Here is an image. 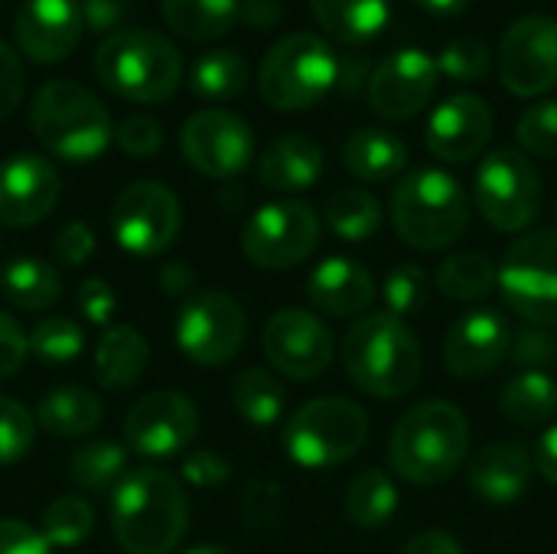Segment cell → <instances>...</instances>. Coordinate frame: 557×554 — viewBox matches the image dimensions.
<instances>
[{"mask_svg":"<svg viewBox=\"0 0 557 554\" xmlns=\"http://www.w3.org/2000/svg\"><path fill=\"white\" fill-rule=\"evenodd\" d=\"M186 163L212 180L238 176L255 157V134L245 118L225 108L196 111L180 134Z\"/></svg>","mask_w":557,"mask_h":554,"instance_id":"obj_15","label":"cell"},{"mask_svg":"<svg viewBox=\"0 0 557 554\" xmlns=\"http://www.w3.org/2000/svg\"><path fill=\"white\" fill-rule=\"evenodd\" d=\"M499 287V268L480 251L450 255L437 271V291L457 304H480Z\"/></svg>","mask_w":557,"mask_h":554,"instance_id":"obj_34","label":"cell"},{"mask_svg":"<svg viewBox=\"0 0 557 554\" xmlns=\"http://www.w3.org/2000/svg\"><path fill=\"white\" fill-rule=\"evenodd\" d=\"M199 434V408L183 392H153L134 402L124 418L127 451L163 460L183 454Z\"/></svg>","mask_w":557,"mask_h":554,"instance_id":"obj_17","label":"cell"},{"mask_svg":"<svg viewBox=\"0 0 557 554\" xmlns=\"http://www.w3.org/2000/svg\"><path fill=\"white\" fill-rule=\"evenodd\" d=\"M261 346H264L271 369H277L281 376L297 379V382L320 379L336 356V343H333V333L326 330V323L300 307L277 310L264 323Z\"/></svg>","mask_w":557,"mask_h":554,"instance_id":"obj_16","label":"cell"},{"mask_svg":"<svg viewBox=\"0 0 557 554\" xmlns=\"http://www.w3.org/2000/svg\"><path fill=\"white\" fill-rule=\"evenodd\" d=\"M437 59L424 49H398L385 56L369 75V104L388 121H408L421 114L437 91Z\"/></svg>","mask_w":557,"mask_h":554,"instance_id":"obj_18","label":"cell"},{"mask_svg":"<svg viewBox=\"0 0 557 554\" xmlns=\"http://www.w3.org/2000/svg\"><path fill=\"white\" fill-rule=\"evenodd\" d=\"M193 284H196V274L189 271V264L170 261V264L160 268V287H163V294H170V297H186V294L193 291Z\"/></svg>","mask_w":557,"mask_h":554,"instance_id":"obj_56","label":"cell"},{"mask_svg":"<svg viewBox=\"0 0 557 554\" xmlns=\"http://www.w3.org/2000/svg\"><path fill=\"white\" fill-rule=\"evenodd\" d=\"M29 353V336L20 330V323L0 310V379H10L23 369Z\"/></svg>","mask_w":557,"mask_h":554,"instance_id":"obj_51","label":"cell"},{"mask_svg":"<svg viewBox=\"0 0 557 554\" xmlns=\"http://www.w3.org/2000/svg\"><path fill=\"white\" fill-rule=\"evenodd\" d=\"M310 304L333 320H359L375 300L372 274L346 255L323 258L307 278Z\"/></svg>","mask_w":557,"mask_h":554,"instance_id":"obj_23","label":"cell"},{"mask_svg":"<svg viewBox=\"0 0 557 554\" xmlns=\"http://www.w3.org/2000/svg\"><path fill=\"white\" fill-rule=\"evenodd\" d=\"M369 441V415L359 402L326 395L300 405L284 424V451L297 467L326 470L352 460Z\"/></svg>","mask_w":557,"mask_h":554,"instance_id":"obj_8","label":"cell"},{"mask_svg":"<svg viewBox=\"0 0 557 554\" xmlns=\"http://www.w3.org/2000/svg\"><path fill=\"white\" fill-rule=\"evenodd\" d=\"M85 349V333L72 317H42L29 333V353L49 366H65Z\"/></svg>","mask_w":557,"mask_h":554,"instance_id":"obj_41","label":"cell"},{"mask_svg":"<svg viewBox=\"0 0 557 554\" xmlns=\"http://www.w3.org/2000/svg\"><path fill=\"white\" fill-rule=\"evenodd\" d=\"M95 75L117 98L160 104L180 88L183 56L153 29H121L95 49Z\"/></svg>","mask_w":557,"mask_h":554,"instance_id":"obj_6","label":"cell"},{"mask_svg":"<svg viewBox=\"0 0 557 554\" xmlns=\"http://www.w3.org/2000/svg\"><path fill=\"white\" fill-rule=\"evenodd\" d=\"M193 95L202 101H232L248 88V62L232 49H212L196 59L189 75Z\"/></svg>","mask_w":557,"mask_h":554,"instance_id":"obj_37","label":"cell"},{"mask_svg":"<svg viewBox=\"0 0 557 554\" xmlns=\"http://www.w3.org/2000/svg\"><path fill=\"white\" fill-rule=\"evenodd\" d=\"M437 72L454 82H476L490 72V49L483 39L460 36L447 42L437 56Z\"/></svg>","mask_w":557,"mask_h":554,"instance_id":"obj_43","label":"cell"},{"mask_svg":"<svg viewBox=\"0 0 557 554\" xmlns=\"http://www.w3.org/2000/svg\"><path fill=\"white\" fill-rule=\"evenodd\" d=\"M82 10L75 0H23L16 10L13 36L26 59L59 62L82 39Z\"/></svg>","mask_w":557,"mask_h":554,"instance_id":"obj_22","label":"cell"},{"mask_svg":"<svg viewBox=\"0 0 557 554\" xmlns=\"http://www.w3.org/2000/svg\"><path fill=\"white\" fill-rule=\"evenodd\" d=\"M95 255V232L85 222H69L52 238V258L62 268H82Z\"/></svg>","mask_w":557,"mask_h":554,"instance_id":"obj_47","label":"cell"},{"mask_svg":"<svg viewBox=\"0 0 557 554\" xmlns=\"http://www.w3.org/2000/svg\"><path fill=\"white\" fill-rule=\"evenodd\" d=\"M95 513L78 496H59L42 509V535L52 549H72L82 545L91 535Z\"/></svg>","mask_w":557,"mask_h":554,"instance_id":"obj_39","label":"cell"},{"mask_svg":"<svg viewBox=\"0 0 557 554\" xmlns=\"http://www.w3.org/2000/svg\"><path fill=\"white\" fill-rule=\"evenodd\" d=\"M189 526V500L176 477L153 467L124 473L111 500V529L127 554H170Z\"/></svg>","mask_w":557,"mask_h":554,"instance_id":"obj_3","label":"cell"},{"mask_svg":"<svg viewBox=\"0 0 557 554\" xmlns=\"http://www.w3.org/2000/svg\"><path fill=\"white\" fill-rule=\"evenodd\" d=\"M401 554H463L460 542L447 532H418Z\"/></svg>","mask_w":557,"mask_h":554,"instance_id":"obj_54","label":"cell"},{"mask_svg":"<svg viewBox=\"0 0 557 554\" xmlns=\"http://www.w3.org/2000/svg\"><path fill=\"white\" fill-rule=\"evenodd\" d=\"M535 473H542L552 487H557V421L539 438V447H535Z\"/></svg>","mask_w":557,"mask_h":554,"instance_id":"obj_55","label":"cell"},{"mask_svg":"<svg viewBox=\"0 0 557 554\" xmlns=\"http://www.w3.org/2000/svg\"><path fill=\"white\" fill-rule=\"evenodd\" d=\"M339 359L349 382L382 402L411 395L424 376V353L414 330L388 310L359 317L343 340Z\"/></svg>","mask_w":557,"mask_h":554,"instance_id":"obj_1","label":"cell"},{"mask_svg":"<svg viewBox=\"0 0 557 554\" xmlns=\"http://www.w3.org/2000/svg\"><path fill=\"white\" fill-rule=\"evenodd\" d=\"M428 150L447 163H467L480 157L493 137V111L480 95H450L428 121Z\"/></svg>","mask_w":557,"mask_h":554,"instance_id":"obj_21","label":"cell"},{"mask_svg":"<svg viewBox=\"0 0 557 554\" xmlns=\"http://www.w3.org/2000/svg\"><path fill=\"white\" fill-rule=\"evenodd\" d=\"M431 16H457L470 7V0H414Z\"/></svg>","mask_w":557,"mask_h":554,"instance_id":"obj_58","label":"cell"},{"mask_svg":"<svg viewBox=\"0 0 557 554\" xmlns=\"http://www.w3.org/2000/svg\"><path fill=\"white\" fill-rule=\"evenodd\" d=\"M310 10L336 42L362 46L385 29L392 0H310Z\"/></svg>","mask_w":557,"mask_h":554,"instance_id":"obj_29","label":"cell"},{"mask_svg":"<svg viewBox=\"0 0 557 554\" xmlns=\"http://www.w3.org/2000/svg\"><path fill=\"white\" fill-rule=\"evenodd\" d=\"M499 78L516 98H539L557 88V20L548 13L519 16L499 49Z\"/></svg>","mask_w":557,"mask_h":554,"instance_id":"obj_14","label":"cell"},{"mask_svg":"<svg viewBox=\"0 0 557 554\" xmlns=\"http://www.w3.org/2000/svg\"><path fill=\"white\" fill-rule=\"evenodd\" d=\"M127 451L114 441H88L69 460V480L82 490H108L124 480Z\"/></svg>","mask_w":557,"mask_h":554,"instance_id":"obj_38","label":"cell"},{"mask_svg":"<svg viewBox=\"0 0 557 554\" xmlns=\"http://www.w3.org/2000/svg\"><path fill=\"white\" fill-rule=\"evenodd\" d=\"M0 3H3V0H0Z\"/></svg>","mask_w":557,"mask_h":554,"instance_id":"obj_60","label":"cell"},{"mask_svg":"<svg viewBox=\"0 0 557 554\" xmlns=\"http://www.w3.org/2000/svg\"><path fill=\"white\" fill-rule=\"evenodd\" d=\"M160 13L176 36L189 42H212L242 20V3L238 0H160Z\"/></svg>","mask_w":557,"mask_h":554,"instance_id":"obj_30","label":"cell"},{"mask_svg":"<svg viewBox=\"0 0 557 554\" xmlns=\"http://www.w3.org/2000/svg\"><path fill=\"white\" fill-rule=\"evenodd\" d=\"M499 291L512 313L532 327H557V229L516 238L499 268Z\"/></svg>","mask_w":557,"mask_h":554,"instance_id":"obj_9","label":"cell"},{"mask_svg":"<svg viewBox=\"0 0 557 554\" xmlns=\"http://www.w3.org/2000/svg\"><path fill=\"white\" fill-rule=\"evenodd\" d=\"M320 245V216L304 199H274L255 209L242 229V251L255 268L290 271Z\"/></svg>","mask_w":557,"mask_h":554,"instance_id":"obj_11","label":"cell"},{"mask_svg":"<svg viewBox=\"0 0 557 554\" xmlns=\"http://www.w3.org/2000/svg\"><path fill=\"white\" fill-rule=\"evenodd\" d=\"M78 10H82V20L88 29L108 33V29L121 26V20L131 10V0H82Z\"/></svg>","mask_w":557,"mask_h":554,"instance_id":"obj_53","label":"cell"},{"mask_svg":"<svg viewBox=\"0 0 557 554\" xmlns=\"http://www.w3.org/2000/svg\"><path fill=\"white\" fill-rule=\"evenodd\" d=\"M382 297H385V307L392 317H398V320L418 317L431 300V278L421 264L401 261L388 271V278L382 284Z\"/></svg>","mask_w":557,"mask_h":554,"instance_id":"obj_40","label":"cell"},{"mask_svg":"<svg viewBox=\"0 0 557 554\" xmlns=\"http://www.w3.org/2000/svg\"><path fill=\"white\" fill-rule=\"evenodd\" d=\"M114 140L124 153L131 157H153L163 147V127L160 121L147 118V114H127L117 127H114Z\"/></svg>","mask_w":557,"mask_h":554,"instance_id":"obj_46","label":"cell"},{"mask_svg":"<svg viewBox=\"0 0 557 554\" xmlns=\"http://www.w3.org/2000/svg\"><path fill=\"white\" fill-rule=\"evenodd\" d=\"M535 464L519 444H490L467 467V487L490 506H512L532 487Z\"/></svg>","mask_w":557,"mask_h":554,"instance_id":"obj_24","label":"cell"},{"mask_svg":"<svg viewBox=\"0 0 557 554\" xmlns=\"http://www.w3.org/2000/svg\"><path fill=\"white\" fill-rule=\"evenodd\" d=\"M284 16L281 3L277 0H245L242 3V20L258 26V29H268V26H277Z\"/></svg>","mask_w":557,"mask_h":554,"instance_id":"obj_57","label":"cell"},{"mask_svg":"<svg viewBox=\"0 0 557 554\" xmlns=\"http://www.w3.org/2000/svg\"><path fill=\"white\" fill-rule=\"evenodd\" d=\"M509 349H512L509 320L493 307H476L450 323L444 340V366L450 376L473 382L499 369Z\"/></svg>","mask_w":557,"mask_h":554,"instance_id":"obj_19","label":"cell"},{"mask_svg":"<svg viewBox=\"0 0 557 554\" xmlns=\"http://www.w3.org/2000/svg\"><path fill=\"white\" fill-rule=\"evenodd\" d=\"M23 88H26L23 62L7 42H0V121L16 111V104L23 98Z\"/></svg>","mask_w":557,"mask_h":554,"instance_id":"obj_50","label":"cell"},{"mask_svg":"<svg viewBox=\"0 0 557 554\" xmlns=\"http://www.w3.org/2000/svg\"><path fill=\"white\" fill-rule=\"evenodd\" d=\"M248 336V317L242 304L225 291L189 294L176 313V346L196 366L215 369L232 362Z\"/></svg>","mask_w":557,"mask_h":554,"instance_id":"obj_12","label":"cell"},{"mask_svg":"<svg viewBox=\"0 0 557 554\" xmlns=\"http://www.w3.org/2000/svg\"><path fill=\"white\" fill-rule=\"evenodd\" d=\"M398 483L385 470H362L346 490V516L362 532H379L398 516Z\"/></svg>","mask_w":557,"mask_h":554,"instance_id":"obj_33","label":"cell"},{"mask_svg":"<svg viewBox=\"0 0 557 554\" xmlns=\"http://www.w3.org/2000/svg\"><path fill=\"white\" fill-rule=\"evenodd\" d=\"M183 229V209L170 186L157 180L131 183L117 193L111 206V235L114 242L137 255L153 258L163 255Z\"/></svg>","mask_w":557,"mask_h":554,"instance_id":"obj_13","label":"cell"},{"mask_svg":"<svg viewBox=\"0 0 557 554\" xmlns=\"http://www.w3.org/2000/svg\"><path fill=\"white\" fill-rule=\"evenodd\" d=\"M0 291L16 310L42 313L62 297V278L42 258H13L0 271Z\"/></svg>","mask_w":557,"mask_h":554,"instance_id":"obj_32","label":"cell"},{"mask_svg":"<svg viewBox=\"0 0 557 554\" xmlns=\"http://www.w3.org/2000/svg\"><path fill=\"white\" fill-rule=\"evenodd\" d=\"M519 144L535 157H557V98L532 104L516 127Z\"/></svg>","mask_w":557,"mask_h":554,"instance_id":"obj_44","label":"cell"},{"mask_svg":"<svg viewBox=\"0 0 557 554\" xmlns=\"http://www.w3.org/2000/svg\"><path fill=\"white\" fill-rule=\"evenodd\" d=\"M232 405L235 411L255 424V428H271L281 421L284 415V405H287V392L284 385L268 372V369H242L235 379H232Z\"/></svg>","mask_w":557,"mask_h":554,"instance_id":"obj_35","label":"cell"},{"mask_svg":"<svg viewBox=\"0 0 557 554\" xmlns=\"http://www.w3.org/2000/svg\"><path fill=\"white\" fill-rule=\"evenodd\" d=\"M343 163L362 183H388L405 170L408 147L385 127H359L343 147Z\"/></svg>","mask_w":557,"mask_h":554,"instance_id":"obj_26","label":"cell"},{"mask_svg":"<svg viewBox=\"0 0 557 554\" xmlns=\"http://www.w3.org/2000/svg\"><path fill=\"white\" fill-rule=\"evenodd\" d=\"M473 196L496 232H525L539 219L545 193L532 160L516 147H499L483 157Z\"/></svg>","mask_w":557,"mask_h":554,"instance_id":"obj_10","label":"cell"},{"mask_svg":"<svg viewBox=\"0 0 557 554\" xmlns=\"http://www.w3.org/2000/svg\"><path fill=\"white\" fill-rule=\"evenodd\" d=\"M150 362V346L134 327H108L95 346V379L111 389L124 392L144 379Z\"/></svg>","mask_w":557,"mask_h":554,"instance_id":"obj_27","label":"cell"},{"mask_svg":"<svg viewBox=\"0 0 557 554\" xmlns=\"http://www.w3.org/2000/svg\"><path fill=\"white\" fill-rule=\"evenodd\" d=\"M470 457V421L444 398L405 411L388 438V467L411 487L447 483Z\"/></svg>","mask_w":557,"mask_h":554,"instance_id":"obj_2","label":"cell"},{"mask_svg":"<svg viewBox=\"0 0 557 554\" xmlns=\"http://www.w3.org/2000/svg\"><path fill=\"white\" fill-rule=\"evenodd\" d=\"M499 411L516 428H542L557 415V379L552 372H516L499 395Z\"/></svg>","mask_w":557,"mask_h":554,"instance_id":"obj_31","label":"cell"},{"mask_svg":"<svg viewBox=\"0 0 557 554\" xmlns=\"http://www.w3.org/2000/svg\"><path fill=\"white\" fill-rule=\"evenodd\" d=\"M101 398L82 385H59L46 392L36 408V424L52 438H85L101 424Z\"/></svg>","mask_w":557,"mask_h":554,"instance_id":"obj_28","label":"cell"},{"mask_svg":"<svg viewBox=\"0 0 557 554\" xmlns=\"http://www.w3.org/2000/svg\"><path fill=\"white\" fill-rule=\"evenodd\" d=\"M326 153L307 134L277 137L258 160V183L271 193H304L323 176Z\"/></svg>","mask_w":557,"mask_h":554,"instance_id":"obj_25","label":"cell"},{"mask_svg":"<svg viewBox=\"0 0 557 554\" xmlns=\"http://www.w3.org/2000/svg\"><path fill=\"white\" fill-rule=\"evenodd\" d=\"M388 216L408 248L444 251L470 225V196L454 173L421 167L395 183Z\"/></svg>","mask_w":557,"mask_h":554,"instance_id":"obj_4","label":"cell"},{"mask_svg":"<svg viewBox=\"0 0 557 554\" xmlns=\"http://www.w3.org/2000/svg\"><path fill=\"white\" fill-rule=\"evenodd\" d=\"M183 554H235L232 549H225V545H196V549H189V552Z\"/></svg>","mask_w":557,"mask_h":554,"instance_id":"obj_59","label":"cell"},{"mask_svg":"<svg viewBox=\"0 0 557 554\" xmlns=\"http://www.w3.org/2000/svg\"><path fill=\"white\" fill-rule=\"evenodd\" d=\"M36 438V418L13 398L0 395V467L29 454Z\"/></svg>","mask_w":557,"mask_h":554,"instance_id":"obj_42","label":"cell"},{"mask_svg":"<svg viewBox=\"0 0 557 554\" xmlns=\"http://www.w3.org/2000/svg\"><path fill=\"white\" fill-rule=\"evenodd\" d=\"M509 359L516 372H548V366L557 362V336L545 327L522 330L519 336H512Z\"/></svg>","mask_w":557,"mask_h":554,"instance_id":"obj_45","label":"cell"},{"mask_svg":"<svg viewBox=\"0 0 557 554\" xmlns=\"http://www.w3.org/2000/svg\"><path fill=\"white\" fill-rule=\"evenodd\" d=\"M29 127L52 157L69 163H88L114 140L111 114L101 98L69 78H52L33 95Z\"/></svg>","mask_w":557,"mask_h":554,"instance_id":"obj_5","label":"cell"},{"mask_svg":"<svg viewBox=\"0 0 557 554\" xmlns=\"http://www.w3.org/2000/svg\"><path fill=\"white\" fill-rule=\"evenodd\" d=\"M62 180L39 153H13L0 163V222L10 229H33L55 209Z\"/></svg>","mask_w":557,"mask_h":554,"instance_id":"obj_20","label":"cell"},{"mask_svg":"<svg viewBox=\"0 0 557 554\" xmlns=\"http://www.w3.org/2000/svg\"><path fill=\"white\" fill-rule=\"evenodd\" d=\"M46 535L26 522L0 519V554H52Z\"/></svg>","mask_w":557,"mask_h":554,"instance_id":"obj_52","label":"cell"},{"mask_svg":"<svg viewBox=\"0 0 557 554\" xmlns=\"http://www.w3.org/2000/svg\"><path fill=\"white\" fill-rule=\"evenodd\" d=\"M232 477V467L225 457H219L215 451H193L183 460V480L199 487V490H212L222 487Z\"/></svg>","mask_w":557,"mask_h":554,"instance_id":"obj_49","label":"cell"},{"mask_svg":"<svg viewBox=\"0 0 557 554\" xmlns=\"http://www.w3.org/2000/svg\"><path fill=\"white\" fill-rule=\"evenodd\" d=\"M323 216H326V225L333 229L336 238L356 242V245L369 242L382 229V202L369 189H359V186L336 189L326 199Z\"/></svg>","mask_w":557,"mask_h":554,"instance_id":"obj_36","label":"cell"},{"mask_svg":"<svg viewBox=\"0 0 557 554\" xmlns=\"http://www.w3.org/2000/svg\"><path fill=\"white\" fill-rule=\"evenodd\" d=\"M339 85V56L317 33H290L274 42L258 72L261 101L274 111H307Z\"/></svg>","mask_w":557,"mask_h":554,"instance_id":"obj_7","label":"cell"},{"mask_svg":"<svg viewBox=\"0 0 557 554\" xmlns=\"http://www.w3.org/2000/svg\"><path fill=\"white\" fill-rule=\"evenodd\" d=\"M75 304H78V313L98 327H108L111 317L117 313V294L101 278H85L75 291Z\"/></svg>","mask_w":557,"mask_h":554,"instance_id":"obj_48","label":"cell"}]
</instances>
